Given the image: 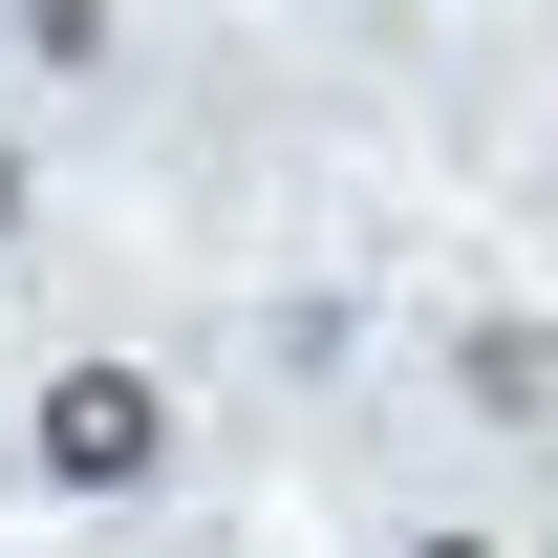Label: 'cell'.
<instances>
[{
  "mask_svg": "<svg viewBox=\"0 0 558 558\" xmlns=\"http://www.w3.org/2000/svg\"><path fill=\"white\" fill-rule=\"evenodd\" d=\"M22 44L44 65H108V0H22Z\"/></svg>",
  "mask_w": 558,
  "mask_h": 558,
  "instance_id": "3957f363",
  "label": "cell"
},
{
  "mask_svg": "<svg viewBox=\"0 0 558 558\" xmlns=\"http://www.w3.org/2000/svg\"><path fill=\"white\" fill-rule=\"evenodd\" d=\"M22 473L44 494H86V515H108V494H150L172 473V387H150V365H44V409H22Z\"/></svg>",
  "mask_w": 558,
  "mask_h": 558,
  "instance_id": "6da1fadb",
  "label": "cell"
},
{
  "mask_svg": "<svg viewBox=\"0 0 558 558\" xmlns=\"http://www.w3.org/2000/svg\"><path fill=\"white\" fill-rule=\"evenodd\" d=\"M0 236H22V130H0Z\"/></svg>",
  "mask_w": 558,
  "mask_h": 558,
  "instance_id": "277c9868",
  "label": "cell"
},
{
  "mask_svg": "<svg viewBox=\"0 0 558 558\" xmlns=\"http://www.w3.org/2000/svg\"><path fill=\"white\" fill-rule=\"evenodd\" d=\"M409 558H494V537H409Z\"/></svg>",
  "mask_w": 558,
  "mask_h": 558,
  "instance_id": "5b68a950",
  "label": "cell"
},
{
  "mask_svg": "<svg viewBox=\"0 0 558 558\" xmlns=\"http://www.w3.org/2000/svg\"><path fill=\"white\" fill-rule=\"evenodd\" d=\"M451 387H473V409H558V344H537V323H473Z\"/></svg>",
  "mask_w": 558,
  "mask_h": 558,
  "instance_id": "7a4b0ae2",
  "label": "cell"
}]
</instances>
